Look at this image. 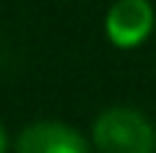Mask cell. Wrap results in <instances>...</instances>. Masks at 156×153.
Listing matches in <instances>:
<instances>
[{
    "label": "cell",
    "mask_w": 156,
    "mask_h": 153,
    "mask_svg": "<svg viewBox=\"0 0 156 153\" xmlns=\"http://www.w3.org/2000/svg\"><path fill=\"white\" fill-rule=\"evenodd\" d=\"M93 145L99 153H154L156 131L137 110L112 107L96 118Z\"/></svg>",
    "instance_id": "cell-1"
},
{
    "label": "cell",
    "mask_w": 156,
    "mask_h": 153,
    "mask_svg": "<svg viewBox=\"0 0 156 153\" xmlns=\"http://www.w3.org/2000/svg\"><path fill=\"white\" fill-rule=\"evenodd\" d=\"M104 30L121 49L140 47L154 30V5L148 0H115L107 11Z\"/></svg>",
    "instance_id": "cell-2"
},
{
    "label": "cell",
    "mask_w": 156,
    "mask_h": 153,
    "mask_svg": "<svg viewBox=\"0 0 156 153\" xmlns=\"http://www.w3.org/2000/svg\"><path fill=\"white\" fill-rule=\"evenodd\" d=\"M16 153H88L82 134L58 120H41L22 129Z\"/></svg>",
    "instance_id": "cell-3"
},
{
    "label": "cell",
    "mask_w": 156,
    "mask_h": 153,
    "mask_svg": "<svg viewBox=\"0 0 156 153\" xmlns=\"http://www.w3.org/2000/svg\"><path fill=\"white\" fill-rule=\"evenodd\" d=\"M5 148H8V137H5V129L0 123V153H5Z\"/></svg>",
    "instance_id": "cell-4"
}]
</instances>
